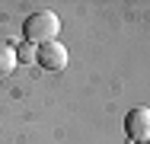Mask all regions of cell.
<instances>
[{
    "label": "cell",
    "mask_w": 150,
    "mask_h": 144,
    "mask_svg": "<svg viewBox=\"0 0 150 144\" xmlns=\"http://www.w3.org/2000/svg\"><path fill=\"white\" fill-rule=\"evenodd\" d=\"M58 32H61V16L51 10H38V13L26 16V23H23V35H26L29 45L58 42Z\"/></svg>",
    "instance_id": "cell-1"
},
{
    "label": "cell",
    "mask_w": 150,
    "mask_h": 144,
    "mask_svg": "<svg viewBox=\"0 0 150 144\" xmlns=\"http://www.w3.org/2000/svg\"><path fill=\"white\" fill-rule=\"evenodd\" d=\"M125 135L134 144H150V106H137L125 115Z\"/></svg>",
    "instance_id": "cell-2"
},
{
    "label": "cell",
    "mask_w": 150,
    "mask_h": 144,
    "mask_svg": "<svg viewBox=\"0 0 150 144\" xmlns=\"http://www.w3.org/2000/svg\"><path fill=\"white\" fill-rule=\"evenodd\" d=\"M35 64H42L45 71H64L67 67V48L61 42H45V45H38Z\"/></svg>",
    "instance_id": "cell-3"
},
{
    "label": "cell",
    "mask_w": 150,
    "mask_h": 144,
    "mask_svg": "<svg viewBox=\"0 0 150 144\" xmlns=\"http://www.w3.org/2000/svg\"><path fill=\"white\" fill-rule=\"evenodd\" d=\"M16 67H19V61H16V48L6 45V42H0V77H10Z\"/></svg>",
    "instance_id": "cell-4"
},
{
    "label": "cell",
    "mask_w": 150,
    "mask_h": 144,
    "mask_svg": "<svg viewBox=\"0 0 150 144\" xmlns=\"http://www.w3.org/2000/svg\"><path fill=\"white\" fill-rule=\"evenodd\" d=\"M35 58H38V45L23 42V45L16 48V61H19V64H35Z\"/></svg>",
    "instance_id": "cell-5"
}]
</instances>
